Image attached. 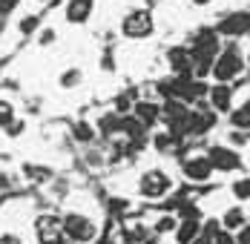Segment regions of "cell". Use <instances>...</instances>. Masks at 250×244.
Listing matches in <instances>:
<instances>
[{"label":"cell","instance_id":"cell-1","mask_svg":"<svg viewBox=\"0 0 250 244\" xmlns=\"http://www.w3.org/2000/svg\"><path fill=\"white\" fill-rule=\"evenodd\" d=\"M61 227H63V236L69 239L72 244H86L95 239V233H98V227L92 224V219H86V216H78V213H69L66 219L61 221Z\"/></svg>","mask_w":250,"mask_h":244},{"label":"cell","instance_id":"cell-2","mask_svg":"<svg viewBox=\"0 0 250 244\" xmlns=\"http://www.w3.org/2000/svg\"><path fill=\"white\" fill-rule=\"evenodd\" d=\"M245 69V58L236 52V49H227V52H222L216 61H213V75L225 83V81H230V78H236V75Z\"/></svg>","mask_w":250,"mask_h":244},{"label":"cell","instance_id":"cell-3","mask_svg":"<svg viewBox=\"0 0 250 244\" xmlns=\"http://www.w3.org/2000/svg\"><path fill=\"white\" fill-rule=\"evenodd\" d=\"M170 187H173L170 175L161 170H150V172H144V178H141V195L144 198H161V195L170 193Z\"/></svg>","mask_w":250,"mask_h":244},{"label":"cell","instance_id":"cell-4","mask_svg":"<svg viewBox=\"0 0 250 244\" xmlns=\"http://www.w3.org/2000/svg\"><path fill=\"white\" fill-rule=\"evenodd\" d=\"M35 233L41 244H63V227L55 216H41L35 221Z\"/></svg>","mask_w":250,"mask_h":244},{"label":"cell","instance_id":"cell-5","mask_svg":"<svg viewBox=\"0 0 250 244\" xmlns=\"http://www.w3.org/2000/svg\"><path fill=\"white\" fill-rule=\"evenodd\" d=\"M126 38H147L152 32V15L150 12H129L121 23Z\"/></svg>","mask_w":250,"mask_h":244},{"label":"cell","instance_id":"cell-6","mask_svg":"<svg viewBox=\"0 0 250 244\" xmlns=\"http://www.w3.org/2000/svg\"><path fill=\"white\" fill-rule=\"evenodd\" d=\"M207 158H210L213 170H222V172H233V170H239V164H242V158L233 149H227V146H213L207 152Z\"/></svg>","mask_w":250,"mask_h":244},{"label":"cell","instance_id":"cell-7","mask_svg":"<svg viewBox=\"0 0 250 244\" xmlns=\"http://www.w3.org/2000/svg\"><path fill=\"white\" fill-rule=\"evenodd\" d=\"M210 172H213V164H210V158H204V155H193V158L184 161V175H187L190 181H207Z\"/></svg>","mask_w":250,"mask_h":244},{"label":"cell","instance_id":"cell-8","mask_svg":"<svg viewBox=\"0 0 250 244\" xmlns=\"http://www.w3.org/2000/svg\"><path fill=\"white\" fill-rule=\"evenodd\" d=\"M170 66H173V72L178 75H190V69H193V52L190 49H181V46H175L170 49Z\"/></svg>","mask_w":250,"mask_h":244},{"label":"cell","instance_id":"cell-9","mask_svg":"<svg viewBox=\"0 0 250 244\" xmlns=\"http://www.w3.org/2000/svg\"><path fill=\"white\" fill-rule=\"evenodd\" d=\"M199 233H201V221L199 219H184L178 227H175V242L178 244H193Z\"/></svg>","mask_w":250,"mask_h":244},{"label":"cell","instance_id":"cell-10","mask_svg":"<svg viewBox=\"0 0 250 244\" xmlns=\"http://www.w3.org/2000/svg\"><path fill=\"white\" fill-rule=\"evenodd\" d=\"M92 12V0H69L66 6V20L69 23H83Z\"/></svg>","mask_w":250,"mask_h":244},{"label":"cell","instance_id":"cell-11","mask_svg":"<svg viewBox=\"0 0 250 244\" xmlns=\"http://www.w3.org/2000/svg\"><path fill=\"white\" fill-rule=\"evenodd\" d=\"M132 112H135V118L144 123H155L158 118H161V106H155V103H150V101H138L135 106H132Z\"/></svg>","mask_w":250,"mask_h":244},{"label":"cell","instance_id":"cell-12","mask_svg":"<svg viewBox=\"0 0 250 244\" xmlns=\"http://www.w3.org/2000/svg\"><path fill=\"white\" fill-rule=\"evenodd\" d=\"M245 224H248L245 210H242V207H230V210L225 213V219H222V230H227V233H239Z\"/></svg>","mask_w":250,"mask_h":244},{"label":"cell","instance_id":"cell-13","mask_svg":"<svg viewBox=\"0 0 250 244\" xmlns=\"http://www.w3.org/2000/svg\"><path fill=\"white\" fill-rule=\"evenodd\" d=\"M250 29V15H230L225 23L219 26L222 35H242Z\"/></svg>","mask_w":250,"mask_h":244},{"label":"cell","instance_id":"cell-14","mask_svg":"<svg viewBox=\"0 0 250 244\" xmlns=\"http://www.w3.org/2000/svg\"><path fill=\"white\" fill-rule=\"evenodd\" d=\"M230 98H233V92H230V86H225V83L210 89V103H213L219 112H227V109H230Z\"/></svg>","mask_w":250,"mask_h":244},{"label":"cell","instance_id":"cell-15","mask_svg":"<svg viewBox=\"0 0 250 244\" xmlns=\"http://www.w3.org/2000/svg\"><path fill=\"white\" fill-rule=\"evenodd\" d=\"M233 123L242 126V129H250V101L248 103H242V106L233 112Z\"/></svg>","mask_w":250,"mask_h":244},{"label":"cell","instance_id":"cell-16","mask_svg":"<svg viewBox=\"0 0 250 244\" xmlns=\"http://www.w3.org/2000/svg\"><path fill=\"white\" fill-rule=\"evenodd\" d=\"M15 121V106L9 101H0V126H12Z\"/></svg>","mask_w":250,"mask_h":244},{"label":"cell","instance_id":"cell-17","mask_svg":"<svg viewBox=\"0 0 250 244\" xmlns=\"http://www.w3.org/2000/svg\"><path fill=\"white\" fill-rule=\"evenodd\" d=\"M175 227H178V221H175L173 216H164V219L155 224V233H170V230H175Z\"/></svg>","mask_w":250,"mask_h":244},{"label":"cell","instance_id":"cell-18","mask_svg":"<svg viewBox=\"0 0 250 244\" xmlns=\"http://www.w3.org/2000/svg\"><path fill=\"white\" fill-rule=\"evenodd\" d=\"M233 193H236V198H250V178L236 181V184H233Z\"/></svg>","mask_w":250,"mask_h":244},{"label":"cell","instance_id":"cell-19","mask_svg":"<svg viewBox=\"0 0 250 244\" xmlns=\"http://www.w3.org/2000/svg\"><path fill=\"white\" fill-rule=\"evenodd\" d=\"M236 244H250V224H245V227L236 233Z\"/></svg>","mask_w":250,"mask_h":244},{"label":"cell","instance_id":"cell-20","mask_svg":"<svg viewBox=\"0 0 250 244\" xmlns=\"http://www.w3.org/2000/svg\"><path fill=\"white\" fill-rule=\"evenodd\" d=\"M213 244H236V236H230L227 230H222V233L213 239Z\"/></svg>","mask_w":250,"mask_h":244},{"label":"cell","instance_id":"cell-21","mask_svg":"<svg viewBox=\"0 0 250 244\" xmlns=\"http://www.w3.org/2000/svg\"><path fill=\"white\" fill-rule=\"evenodd\" d=\"M0 244H23V242H21V236H12V233H6V236H0Z\"/></svg>","mask_w":250,"mask_h":244},{"label":"cell","instance_id":"cell-22","mask_svg":"<svg viewBox=\"0 0 250 244\" xmlns=\"http://www.w3.org/2000/svg\"><path fill=\"white\" fill-rule=\"evenodd\" d=\"M193 244H213V236H207V233H199Z\"/></svg>","mask_w":250,"mask_h":244},{"label":"cell","instance_id":"cell-23","mask_svg":"<svg viewBox=\"0 0 250 244\" xmlns=\"http://www.w3.org/2000/svg\"><path fill=\"white\" fill-rule=\"evenodd\" d=\"M78 138H81V141H89V138H92V135H89V126H78Z\"/></svg>","mask_w":250,"mask_h":244},{"label":"cell","instance_id":"cell-24","mask_svg":"<svg viewBox=\"0 0 250 244\" xmlns=\"http://www.w3.org/2000/svg\"><path fill=\"white\" fill-rule=\"evenodd\" d=\"M15 3H18V0H0V12H9Z\"/></svg>","mask_w":250,"mask_h":244},{"label":"cell","instance_id":"cell-25","mask_svg":"<svg viewBox=\"0 0 250 244\" xmlns=\"http://www.w3.org/2000/svg\"><path fill=\"white\" fill-rule=\"evenodd\" d=\"M196 3H199V6H204V3H210V0H196Z\"/></svg>","mask_w":250,"mask_h":244}]
</instances>
